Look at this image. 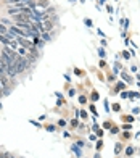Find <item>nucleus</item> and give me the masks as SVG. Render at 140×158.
I'll list each match as a JSON object with an SVG mask.
<instances>
[{
  "instance_id": "nucleus-4",
  "label": "nucleus",
  "mask_w": 140,
  "mask_h": 158,
  "mask_svg": "<svg viewBox=\"0 0 140 158\" xmlns=\"http://www.w3.org/2000/svg\"><path fill=\"white\" fill-rule=\"evenodd\" d=\"M18 40H19V44L23 45V47H31V44H29V42H26V40H24L23 37H19Z\"/></svg>"
},
{
  "instance_id": "nucleus-3",
  "label": "nucleus",
  "mask_w": 140,
  "mask_h": 158,
  "mask_svg": "<svg viewBox=\"0 0 140 158\" xmlns=\"http://www.w3.org/2000/svg\"><path fill=\"white\" fill-rule=\"evenodd\" d=\"M3 53H5L6 56H8V58H10L11 61H15V60H16V53L13 52V48H10V47H5V48H3Z\"/></svg>"
},
{
  "instance_id": "nucleus-11",
  "label": "nucleus",
  "mask_w": 140,
  "mask_h": 158,
  "mask_svg": "<svg viewBox=\"0 0 140 158\" xmlns=\"http://www.w3.org/2000/svg\"><path fill=\"white\" fill-rule=\"evenodd\" d=\"M119 150H121V145H119V143H118V145H116V148H114V152L118 153V152H119Z\"/></svg>"
},
{
  "instance_id": "nucleus-8",
  "label": "nucleus",
  "mask_w": 140,
  "mask_h": 158,
  "mask_svg": "<svg viewBox=\"0 0 140 158\" xmlns=\"http://www.w3.org/2000/svg\"><path fill=\"white\" fill-rule=\"evenodd\" d=\"M0 158H13V156H10V153H2V156Z\"/></svg>"
},
{
  "instance_id": "nucleus-12",
  "label": "nucleus",
  "mask_w": 140,
  "mask_h": 158,
  "mask_svg": "<svg viewBox=\"0 0 140 158\" xmlns=\"http://www.w3.org/2000/svg\"><path fill=\"white\" fill-rule=\"evenodd\" d=\"M79 102L81 103H86V97H79Z\"/></svg>"
},
{
  "instance_id": "nucleus-1",
  "label": "nucleus",
  "mask_w": 140,
  "mask_h": 158,
  "mask_svg": "<svg viewBox=\"0 0 140 158\" xmlns=\"http://www.w3.org/2000/svg\"><path fill=\"white\" fill-rule=\"evenodd\" d=\"M13 63H15V69H16V73H23V71L27 68V60H26V58H16Z\"/></svg>"
},
{
  "instance_id": "nucleus-6",
  "label": "nucleus",
  "mask_w": 140,
  "mask_h": 158,
  "mask_svg": "<svg viewBox=\"0 0 140 158\" xmlns=\"http://www.w3.org/2000/svg\"><path fill=\"white\" fill-rule=\"evenodd\" d=\"M0 42H3V44H8V40H6L3 35H0Z\"/></svg>"
},
{
  "instance_id": "nucleus-7",
  "label": "nucleus",
  "mask_w": 140,
  "mask_h": 158,
  "mask_svg": "<svg viewBox=\"0 0 140 158\" xmlns=\"http://www.w3.org/2000/svg\"><path fill=\"white\" fill-rule=\"evenodd\" d=\"M44 29H47V31H48V29H52V23H47V24H45V27H44Z\"/></svg>"
},
{
  "instance_id": "nucleus-13",
  "label": "nucleus",
  "mask_w": 140,
  "mask_h": 158,
  "mask_svg": "<svg viewBox=\"0 0 140 158\" xmlns=\"http://www.w3.org/2000/svg\"><path fill=\"white\" fill-rule=\"evenodd\" d=\"M113 110L118 111V110H119V105H116V103H114V105H113Z\"/></svg>"
},
{
  "instance_id": "nucleus-9",
  "label": "nucleus",
  "mask_w": 140,
  "mask_h": 158,
  "mask_svg": "<svg viewBox=\"0 0 140 158\" xmlns=\"http://www.w3.org/2000/svg\"><path fill=\"white\" fill-rule=\"evenodd\" d=\"M98 55L102 56V58H103V56H105V50H103V48H100V52H98Z\"/></svg>"
},
{
  "instance_id": "nucleus-10",
  "label": "nucleus",
  "mask_w": 140,
  "mask_h": 158,
  "mask_svg": "<svg viewBox=\"0 0 140 158\" xmlns=\"http://www.w3.org/2000/svg\"><path fill=\"white\" fill-rule=\"evenodd\" d=\"M111 132L116 134V132H119V129H118V127H113V129H111Z\"/></svg>"
},
{
  "instance_id": "nucleus-5",
  "label": "nucleus",
  "mask_w": 140,
  "mask_h": 158,
  "mask_svg": "<svg viewBox=\"0 0 140 158\" xmlns=\"http://www.w3.org/2000/svg\"><path fill=\"white\" fill-rule=\"evenodd\" d=\"M0 32H2V34H6V27L2 26V24H0Z\"/></svg>"
},
{
  "instance_id": "nucleus-2",
  "label": "nucleus",
  "mask_w": 140,
  "mask_h": 158,
  "mask_svg": "<svg viewBox=\"0 0 140 158\" xmlns=\"http://www.w3.org/2000/svg\"><path fill=\"white\" fill-rule=\"evenodd\" d=\"M15 19L18 21V23H29V15L24 11H19L18 15H15Z\"/></svg>"
},
{
  "instance_id": "nucleus-14",
  "label": "nucleus",
  "mask_w": 140,
  "mask_h": 158,
  "mask_svg": "<svg viewBox=\"0 0 140 158\" xmlns=\"http://www.w3.org/2000/svg\"><path fill=\"white\" fill-rule=\"evenodd\" d=\"M92 98L97 100V98H98V94H95V92H94V94H92Z\"/></svg>"
}]
</instances>
